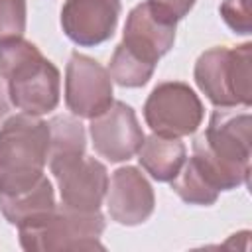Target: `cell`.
<instances>
[{
	"instance_id": "44dd1931",
	"label": "cell",
	"mask_w": 252,
	"mask_h": 252,
	"mask_svg": "<svg viewBox=\"0 0 252 252\" xmlns=\"http://www.w3.org/2000/svg\"><path fill=\"white\" fill-rule=\"evenodd\" d=\"M10 112V94H8V85L0 75V120Z\"/></svg>"
},
{
	"instance_id": "3957f363",
	"label": "cell",
	"mask_w": 252,
	"mask_h": 252,
	"mask_svg": "<svg viewBox=\"0 0 252 252\" xmlns=\"http://www.w3.org/2000/svg\"><path fill=\"white\" fill-rule=\"evenodd\" d=\"M49 156V124L33 114H14L0 126V195L32 189Z\"/></svg>"
},
{
	"instance_id": "8fae6325",
	"label": "cell",
	"mask_w": 252,
	"mask_h": 252,
	"mask_svg": "<svg viewBox=\"0 0 252 252\" xmlns=\"http://www.w3.org/2000/svg\"><path fill=\"white\" fill-rule=\"evenodd\" d=\"M120 12V0H65L61 30L73 43L94 47L114 35Z\"/></svg>"
},
{
	"instance_id": "5bb4252c",
	"label": "cell",
	"mask_w": 252,
	"mask_h": 252,
	"mask_svg": "<svg viewBox=\"0 0 252 252\" xmlns=\"http://www.w3.org/2000/svg\"><path fill=\"white\" fill-rule=\"evenodd\" d=\"M55 205V191L45 175L28 191L18 195H0V213L14 226H22L41 217Z\"/></svg>"
},
{
	"instance_id": "4fadbf2b",
	"label": "cell",
	"mask_w": 252,
	"mask_h": 252,
	"mask_svg": "<svg viewBox=\"0 0 252 252\" xmlns=\"http://www.w3.org/2000/svg\"><path fill=\"white\" fill-rule=\"evenodd\" d=\"M185 158L187 150L179 138H165L158 134L144 138L138 150L140 165L146 169V173H150L152 179L159 183H169L183 167Z\"/></svg>"
},
{
	"instance_id": "9a60e30c",
	"label": "cell",
	"mask_w": 252,
	"mask_h": 252,
	"mask_svg": "<svg viewBox=\"0 0 252 252\" xmlns=\"http://www.w3.org/2000/svg\"><path fill=\"white\" fill-rule=\"evenodd\" d=\"M169 183L181 201H185L189 205H199V207L215 205L219 199V193H220L213 185L209 175L203 171V167L193 158H189V161L185 159L183 167Z\"/></svg>"
},
{
	"instance_id": "9c48e42d",
	"label": "cell",
	"mask_w": 252,
	"mask_h": 252,
	"mask_svg": "<svg viewBox=\"0 0 252 252\" xmlns=\"http://www.w3.org/2000/svg\"><path fill=\"white\" fill-rule=\"evenodd\" d=\"M93 148L108 161H128L134 158L144 142V130L130 104L114 100L102 114L91 118Z\"/></svg>"
},
{
	"instance_id": "5b68a950",
	"label": "cell",
	"mask_w": 252,
	"mask_h": 252,
	"mask_svg": "<svg viewBox=\"0 0 252 252\" xmlns=\"http://www.w3.org/2000/svg\"><path fill=\"white\" fill-rule=\"evenodd\" d=\"M20 246L28 252L55 250H102L100 234L104 232V217L100 211H75L55 205L41 217L18 226Z\"/></svg>"
},
{
	"instance_id": "52a82bcc",
	"label": "cell",
	"mask_w": 252,
	"mask_h": 252,
	"mask_svg": "<svg viewBox=\"0 0 252 252\" xmlns=\"http://www.w3.org/2000/svg\"><path fill=\"white\" fill-rule=\"evenodd\" d=\"M49 169L57 181L61 205L75 211H98L108 189L104 163L83 154L49 156Z\"/></svg>"
},
{
	"instance_id": "6da1fadb",
	"label": "cell",
	"mask_w": 252,
	"mask_h": 252,
	"mask_svg": "<svg viewBox=\"0 0 252 252\" xmlns=\"http://www.w3.org/2000/svg\"><path fill=\"white\" fill-rule=\"evenodd\" d=\"M252 156V116L232 108H217L209 126L193 142V159L219 191L248 183Z\"/></svg>"
},
{
	"instance_id": "8992f818",
	"label": "cell",
	"mask_w": 252,
	"mask_h": 252,
	"mask_svg": "<svg viewBox=\"0 0 252 252\" xmlns=\"http://www.w3.org/2000/svg\"><path fill=\"white\" fill-rule=\"evenodd\" d=\"M205 108L197 93L181 81L154 87L144 102V120L150 130L165 138H183L201 126Z\"/></svg>"
},
{
	"instance_id": "2e32d148",
	"label": "cell",
	"mask_w": 252,
	"mask_h": 252,
	"mask_svg": "<svg viewBox=\"0 0 252 252\" xmlns=\"http://www.w3.org/2000/svg\"><path fill=\"white\" fill-rule=\"evenodd\" d=\"M156 71V65L140 59L138 55H134L132 51H128L122 43L116 45L112 57H110V65H108V75L110 79L126 89H138L144 87L152 75Z\"/></svg>"
},
{
	"instance_id": "277c9868",
	"label": "cell",
	"mask_w": 252,
	"mask_h": 252,
	"mask_svg": "<svg viewBox=\"0 0 252 252\" xmlns=\"http://www.w3.org/2000/svg\"><path fill=\"white\" fill-rule=\"evenodd\" d=\"M252 43L217 45L199 55L193 77L199 91L217 108H248L252 102Z\"/></svg>"
},
{
	"instance_id": "30bf717a",
	"label": "cell",
	"mask_w": 252,
	"mask_h": 252,
	"mask_svg": "<svg viewBox=\"0 0 252 252\" xmlns=\"http://www.w3.org/2000/svg\"><path fill=\"white\" fill-rule=\"evenodd\" d=\"M175 30L177 22L146 0L128 12L120 43L140 59L158 65V61L173 47Z\"/></svg>"
},
{
	"instance_id": "ba28073f",
	"label": "cell",
	"mask_w": 252,
	"mask_h": 252,
	"mask_svg": "<svg viewBox=\"0 0 252 252\" xmlns=\"http://www.w3.org/2000/svg\"><path fill=\"white\" fill-rule=\"evenodd\" d=\"M112 79L108 69L79 51H73L65 67V104L77 118H94L112 102Z\"/></svg>"
},
{
	"instance_id": "d6986e66",
	"label": "cell",
	"mask_w": 252,
	"mask_h": 252,
	"mask_svg": "<svg viewBox=\"0 0 252 252\" xmlns=\"http://www.w3.org/2000/svg\"><path fill=\"white\" fill-rule=\"evenodd\" d=\"M220 18L224 24L238 35L252 33V16H250V0H222L219 6Z\"/></svg>"
},
{
	"instance_id": "7a4b0ae2",
	"label": "cell",
	"mask_w": 252,
	"mask_h": 252,
	"mask_svg": "<svg viewBox=\"0 0 252 252\" xmlns=\"http://www.w3.org/2000/svg\"><path fill=\"white\" fill-rule=\"evenodd\" d=\"M0 75L18 110L41 116L57 108L61 75L35 43L24 37L0 41Z\"/></svg>"
},
{
	"instance_id": "ac0fdd59",
	"label": "cell",
	"mask_w": 252,
	"mask_h": 252,
	"mask_svg": "<svg viewBox=\"0 0 252 252\" xmlns=\"http://www.w3.org/2000/svg\"><path fill=\"white\" fill-rule=\"evenodd\" d=\"M26 20V0H0V41L24 37Z\"/></svg>"
},
{
	"instance_id": "7c38bea8",
	"label": "cell",
	"mask_w": 252,
	"mask_h": 252,
	"mask_svg": "<svg viewBox=\"0 0 252 252\" xmlns=\"http://www.w3.org/2000/svg\"><path fill=\"white\" fill-rule=\"evenodd\" d=\"M154 207V189L138 167L124 165L112 173L106 189V209L114 222L138 226L152 217Z\"/></svg>"
},
{
	"instance_id": "ffe728a7",
	"label": "cell",
	"mask_w": 252,
	"mask_h": 252,
	"mask_svg": "<svg viewBox=\"0 0 252 252\" xmlns=\"http://www.w3.org/2000/svg\"><path fill=\"white\" fill-rule=\"evenodd\" d=\"M148 2H152L159 12H163L173 22L183 20L195 6V0H148Z\"/></svg>"
},
{
	"instance_id": "e0dca14e",
	"label": "cell",
	"mask_w": 252,
	"mask_h": 252,
	"mask_svg": "<svg viewBox=\"0 0 252 252\" xmlns=\"http://www.w3.org/2000/svg\"><path fill=\"white\" fill-rule=\"evenodd\" d=\"M49 156L83 154L87 148V134L77 116H53L49 122ZM47 156V158H49Z\"/></svg>"
}]
</instances>
